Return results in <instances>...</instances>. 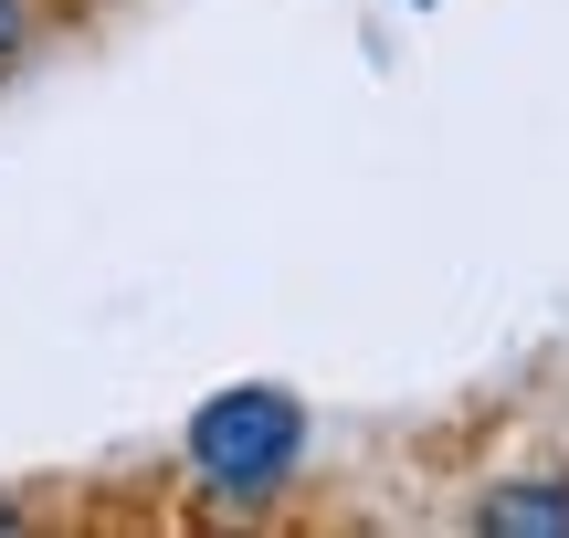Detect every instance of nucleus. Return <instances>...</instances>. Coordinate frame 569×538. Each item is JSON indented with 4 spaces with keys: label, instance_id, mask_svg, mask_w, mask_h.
Here are the masks:
<instances>
[{
    "label": "nucleus",
    "instance_id": "nucleus-1",
    "mask_svg": "<svg viewBox=\"0 0 569 538\" xmlns=\"http://www.w3.org/2000/svg\"><path fill=\"white\" fill-rule=\"evenodd\" d=\"M306 444H317V422H306V401L284 391V380H232V391H211L201 412H190L180 465H190V497L201 507L264 518V507L296 497Z\"/></svg>",
    "mask_w": 569,
    "mask_h": 538
},
{
    "label": "nucleus",
    "instance_id": "nucleus-2",
    "mask_svg": "<svg viewBox=\"0 0 569 538\" xmlns=\"http://www.w3.org/2000/svg\"><path fill=\"white\" fill-rule=\"evenodd\" d=\"M475 528L496 538H569V476H496L475 497Z\"/></svg>",
    "mask_w": 569,
    "mask_h": 538
},
{
    "label": "nucleus",
    "instance_id": "nucleus-3",
    "mask_svg": "<svg viewBox=\"0 0 569 538\" xmlns=\"http://www.w3.org/2000/svg\"><path fill=\"white\" fill-rule=\"evenodd\" d=\"M32 53V0H0V74Z\"/></svg>",
    "mask_w": 569,
    "mask_h": 538
}]
</instances>
